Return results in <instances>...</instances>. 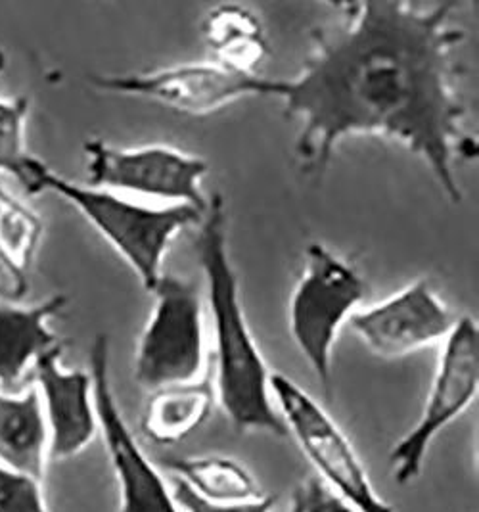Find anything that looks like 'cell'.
Instances as JSON below:
<instances>
[{
    "instance_id": "3957f363",
    "label": "cell",
    "mask_w": 479,
    "mask_h": 512,
    "mask_svg": "<svg viewBox=\"0 0 479 512\" xmlns=\"http://www.w3.org/2000/svg\"><path fill=\"white\" fill-rule=\"evenodd\" d=\"M22 185L29 194L50 192L71 204L133 269L146 292L165 275L163 261L173 240L198 225L206 213L190 206H152L112 190L73 183L33 156Z\"/></svg>"
},
{
    "instance_id": "7c38bea8",
    "label": "cell",
    "mask_w": 479,
    "mask_h": 512,
    "mask_svg": "<svg viewBox=\"0 0 479 512\" xmlns=\"http://www.w3.org/2000/svg\"><path fill=\"white\" fill-rule=\"evenodd\" d=\"M64 344H56L33 365L35 388L48 428L50 461H66L85 451L98 434V420L89 371L62 365Z\"/></svg>"
},
{
    "instance_id": "ba28073f",
    "label": "cell",
    "mask_w": 479,
    "mask_h": 512,
    "mask_svg": "<svg viewBox=\"0 0 479 512\" xmlns=\"http://www.w3.org/2000/svg\"><path fill=\"white\" fill-rule=\"evenodd\" d=\"M478 392V325L472 317H460L441 344L434 380L420 417L389 453L391 474L397 484L407 486L422 474L435 438L476 401Z\"/></svg>"
},
{
    "instance_id": "52a82bcc",
    "label": "cell",
    "mask_w": 479,
    "mask_h": 512,
    "mask_svg": "<svg viewBox=\"0 0 479 512\" xmlns=\"http://www.w3.org/2000/svg\"><path fill=\"white\" fill-rule=\"evenodd\" d=\"M271 390L280 419L315 476L361 512H395L372 486L351 440L315 397L282 373H273Z\"/></svg>"
},
{
    "instance_id": "6da1fadb",
    "label": "cell",
    "mask_w": 479,
    "mask_h": 512,
    "mask_svg": "<svg viewBox=\"0 0 479 512\" xmlns=\"http://www.w3.org/2000/svg\"><path fill=\"white\" fill-rule=\"evenodd\" d=\"M458 8L451 0L343 2L313 29L299 71L269 79L267 91L296 121L297 162L307 177H324L343 140L380 137L407 148L460 204L457 163L478 156V140L466 131L458 87Z\"/></svg>"
},
{
    "instance_id": "44dd1931",
    "label": "cell",
    "mask_w": 479,
    "mask_h": 512,
    "mask_svg": "<svg viewBox=\"0 0 479 512\" xmlns=\"http://www.w3.org/2000/svg\"><path fill=\"white\" fill-rule=\"evenodd\" d=\"M288 512H361L340 493L326 486L319 476H305L290 497Z\"/></svg>"
},
{
    "instance_id": "d6986e66",
    "label": "cell",
    "mask_w": 479,
    "mask_h": 512,
    "mask_svg": "<svg viewBox=\"0 0 479 512\" xmlns=\"http://www.w3.org/2000/svg\"><path fill=\"white\" fill-rule=\"evenodd\" d=\"M6 58L0 50V71L4 70ZM31 110V98L20 94L14 98L0 96V173L16 177L20 183L25 179L27 163L31 156L25 146V127Z\"/></svg>"
},
{
    "instance_id": "8992f818",
    "label": "cell",
    "mask_w": 479,
    "mask_h": 512,
    "mask_svg": "<svg viewBox=\"0 0 479 512\" xmlns=\"http://www.w3.org/2000/svg\"><path fill=\"white\" fill-rule=\"evenodd\" d=\"M83 150L89 187L202 213L209 206L204 192L209 163L200 156L167 144L121 148L98 139L87 140Z\"/></svg>"
},
{
    "instance_id": "7402d4cb",
    "label": "cell",
    "mask_w": 479,
    "mask_h": 512,
    "mask_svg": "<svg viewBox=\"0 0 479 512\" xmlns=\"http://www.w3.org/2000/svg\"><path fill=\"white\" fill-rule=\"evenodd\" d=\"M169 486L181 512H273L278 503V497L269 493L244 503H213L202 499L198 493H194L177 478H171Z\"/></svg>"
},
{
    "instance_id": "ac0fdd59",
    "label": "cell",
    "mask_w": 479,
    "mask_h": 512,
    "mask_svg": "<svg viewBox=\"0 0 479 512\" xmlns=\"http://www.w3.org/2000/svg\"><path fill=\"white\" fill-rule=\"evenodd\" d=\"M163 466L202 499L213 503H244L265 495L242 463L229 457H177Z\"/></svg>"
},
{
    "instance_id": "277c9868",
    "label": "cell",
    "mask_w": 479,
    "mask_h": 512,
    "mask_svg": "<svg viewBox=\"0 0 479 512\" xmlns=\"http://www.w3.org/2000/svg\"><path fill=\"white\" fill-rule=\"evenodd\" d=\"M365 296L366 282L355 265L320 242L305 248L288 302V328L326 392L332 382L336 340Z\"/></svg>"
},
{
    "instance_id": "ffe728a7",
    "label": "cell",
    "mask_w": 479,
    "mask_h": 512,
    "mask_svg": "<svg viewBox=\"0 0 479 512\" xmlns=\"http://www.w3.org/2000/svg\"><path fill=\"white\" fill-rule=\"evenodd\" d=\"M0 512H50L43 482L0 465Z\"/></svg>"
},
{
    "instance_id": "2e32d148",
    "label": "cell",
    "mask_w": 479,
    "mask_h": 512,
    "mask_svg": "<svg viewBox=\"0 0 479 512\" xmlns=\"http://www.w3.org/2000/svg\"><path fill=\"white\" fill-rule=\"evenodd\" d=\"M202 35L213 54V62L257 75L269 56V41L261 18L242 4H219L211 8L202 24Z\"/></svg>"
},
{
    "instance_id": "4fadbf2b",
    "label": "cell",
    "mask_w": 479,
    "mask_h": 512,
    "mask_svg": "<svg viewBox=\"0 0 479 512\" xmlns=\"http://www.w3.org/2000/svg\"><path fill=\"white\" fill-rule=\"evenodd\" d=\"M68 305L66 294H52L31 305L0 302V390L8 392L33 369L39 355L60 344L50 321Z\"/></svg>"
},
{
    "instance_id": "30bf717a",
    "label": "cell",
    "mask_w": 479,
    "mask_h": 512,
    "mask_svg": "<svg viewBox=\"0 0 479 512\" xmlns=\"http://www.w3.org/2000/svg\"><path fill=\"white\" fill-rule=\"evenodd\" d=\"M98 91L150 100L184 116L217 114L230 104L267 96L269 77L229 70L213 60L123 75H92Z\"/></svg>"
},
{
    "instance_id": "8fae6325",
    "label": "cell",
    "mask_w": 479,
    "mask_h": 512,
    "mask_svg": "<svg viewBox=\"0 0 479 512\" xmlns=\"http://www.w3.org/2000/svg\"><path fill=\"white\" fill-rule=\"evenodd\" d=\"M457 319L428 279L414 280L382 302L359 309L349 326L382 359H403L443 344Z\"/></svg>"
},
{
    "instance_id": "5b68a950",
    "label": "cell",
    "mask_w": 479,
    "mask_h": 512,
    "mask_svg": "<svg viewBox=\"0 0 479 512\" xmlns=\"http://www.w3.org/2000/svg\"><path fill=\"white\" fill-rule=\"evenodd\" d=\"M154 307L135 353V380L142 390L196 382L209 371L206 342V303L190 280L163 275Z\"/></svg>"
},
{
    "instance_id": "9a60e30c",
    "label": "cell",
    "mask_w": 479,
    "mask_h": 512,
    "mask_svg": "<svg viewBox=\"0 0 479 512\" xmlns=\"http://www.w3.org/2000/svg\"><path fill=\"white\" fill-rule=\"evenodd\" d=\"M215 401L211 371L196 382L150 392L140 419V430L150 442L158 445L183 442L209 419Z\"/></svg>"
},
{
    "instance_id": "e0dca14e",
    "label": "cell",
    "mask_w": 479,
    "mask_h": 512,
    "mask_svg": "<svg viewBox=\"0 0 479 512\" xmlns=\"http://www.w3.org/2000/svg\"><path fill=\"white\" fill-rule=\"evenodd\" d=\"M45 234V223L0 183V267L12 280V300L29 290V273Z\"/></svg>"
},
{
    "instance_id": "7a4b0ae2",
    "label": "cell",
    "mask_w": 479,
    "mask_h": 512,
    "mask_svg": "<svg viewBox=\"0 0 479 512\" xmlns=\"http://www.w3.org/2000/svg\"><path fill=\"white\" fill-rule=\"evenodd\" d=\"M194 250L207 286V307L215 340V397L238 432H265L276 438L288 430L274 405L271 378L263 353L251 332L236 269L229 252V219L225 200L215 194L196 225Z\"/></svg>"
},
{
    "instance_id": "9c48e42d",
    "label": "cell",
    "mask_w": 479,
    "mask_h": 512,
    "mask_svg": "<svg viewBox=\"0 0 479 512\" xmlns=\"http://www.w3.org/2000/svg\"><path fill=\"white\" fill-rule=\"evenodd\" d=\"M92 396L102 436L112 465L117 491V512H181L169 482L142 447L117 405L112 384V350L106 334H98L89 351Z\"/></svg>"
},
{
    "instance_id": "5bb4252c",
    "label": "cell",
    "mask_w": 479,
    "mask_h": 512,
    "mask_svg": "<svg viewBox=\"0 0 479 512\" xmlns=\"http://www.w3.org/2000/svg\"><path fill=\"white\" fill-rule=\"evenodd\" d=\"M48 443L37 388L29 386L20 394L0 390V465L43 482Z\"/></svg>"
}]
</instances>
